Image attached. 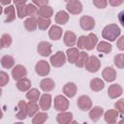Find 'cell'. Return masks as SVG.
Wrapping results in <instances>:
<instances>
[{"label":"cell","instance_id":"obj_14","mask_svg":"<svg viewBox=\"0 0 124 124\" xmlns=\"http://www.w3.org/2000/svg\"><path fill=\"white\" fill-rule=\"evenodd\" d=\"M98 43V38L94 33H89L85 37V44H84V48L87 50H92Z\"/></svg>","mask_w":124,"mask_h":124},{"label":"cell","instance_id":"obj_8","mask_svg":"<svg viewBox=\"0 0 124 124\" xmlns=\"http://www.w3.org/2000/svg\"><path fill=\"white\" fill-rule=\"evenodd\" d=\"M101 67V62L99 60V58L95 55H91L89 56V59L85 65V69L89 72V73H96Z\"/></svg>","mask_w":124,"mask_h":124},{"label":"cell","instance_id":"obj_31","mask_svg":"<svg viewBox=\"0 0 124 124\" xmlns=\"http://www.w3.org/2000/svg\"><path fill=\"white\" fill-rule=\"evenodd\" d=\"M53 16V9L50 6H45L42 8H39V16L45 17V18H50Z\"/></svg>","mask_w":124,"mask_h":124},{"label":"cell","instance_id":"obj_48","mask_svg":"<svg viewBox=\"0 0 124 124\" xmlns=\"http://www.w3.org/2000/svg\"><path fill=\"white\" fill-rule=\"evenodd\" d=\"M118 20H119V22L121 23V25L124 27V10L121 11V12L118 14Z\"/></svg>","mask_w":124,"mask_h":124},{"label":"cell","instance_id":"obj_7","mask_svg":"<svg viewBox=\"0 0 124 124\" xmlns=\"http://www.w3.org/2000/svg\"><path fill=\"white\" fill-rule=\"evenodd\" d=\"M27 76V70L23 65H16L12 70V77L15 80L18 81L22 78H25Z\"/></svg>","mask_w":124,"mask_h":124},{"label":"cell","instance_id":"obj_27","mask_svg":"<svg viewBox=\"0 0 124 124\" xmlns=\"http://www.w3.org/2000/svg\"><path fill=\"white\" fill-rule=\"evenodd\" d=\"M104 87H105V82L101 78H94L93 79H91V81H90V88H91L92 91L98 92V91L103 90Z\"/></svg>","mask_w":124,"mask_h":124},{"label":"cell","instance_id":"obj_6","mask_svg":"<svg viewBox=\"0 0 124 124\" xmlns=\"http://www.w3.org/2000/svg\"><path fill=\"white\" fill-rule=\"evenodd\" d=\"M36 73L41 77H46L50 72V66L46 60H39L35 66Z\"/></svg>","mask_w":124,"mask_h":124},{"label":"cell","instance_id":"obj_2","mask_svg":"<svg viewBox=\"0 0 124 124\" xmlns=\"http://www.w3.org/2000/svg\"><path fill=\"white\" fill-rule=\"evenodd\" d=\"M66 60H67V57H66V54L59 50L57 52H55L53 55L50 56L49 58V62L50 64L55 67V68H59V67H62L65 63H66Z\"/></svg>","mask_w":124,"mask_h":124},{"label":"cell","instance_id":"obj_21","mask_svg":"<svg viewBox=\"0 0 124 124\" xmlns=\"http://www.w3.org/2000/svg\"><path fill=\"white\" fill-rule=\"evenodd\" d=\"M14 4L16 7V12H17V16L19 18H23L26 16V0H21V1H17L15 0Z\"/></svg>","mask_w":124,"mask_h":124},{"label":"cell","instance_id":"obj_5","mask_svg":"<svg viewBox=\"0 0 124 124\" xmlns=\"http://www.w3.org/2000/svg\"><path fill=\"white\" fill-rule=\"evenodd\" d=\"M66 9L72 15H78L82 12V4L78 0H70L66 3Z\"/></svg>","mask_w":124,"mask_h":124},{"label":"cell","instance_id":"obj_46","mask_svg":"<svg viewBox=\"0 0 124 124\" xmlns=\"http://www.w3.org/2000/svg\"><path fill=\"white\" fill-rule=\"evenodd\" d=\"M32 3H33L34 5H36V6H39V8H42V7L47 6L48 1H47V0H44V1H33Z\"/></svg>","mask_w":124,"mask_h":124},{"label":"cell","instance_id":"obj_51","mask_svg":"<svg viewBox=\"0 0 124 124\" xmlns=\"http://www.w3.org/2000/svg\"><path fill=\"white\" fill-rule=\"evenodd\" d=\"M10 3H11V1L9 0L8 2H2V5H6V4H10Z\"/></svg>","mask_w":124,"mask_h":124},{"label":"cell","instance_id":"obj_18","mask_svg":"<svg viewBox=\"0 0 124 124\" xmlns=\"http://www.w3.org/2000/svg\"><path fill=\"white\" fill-rule=\"evenodd\" d=\"M62 34H63V30L60 26L58 25H52L50 28H49V31H48V37L53 40V41H58L59 39H61L62 37Z\"/></svg>","mask_w":124,"mask_h":124},{"label":"cell","instance_id":"obj_20","mask_svg":"<svg viewBox=\"0 0 124 124\" xmlns=\"http://www.w3.org/2000/svg\"><path fill=\"white\" fill-rule=\"evenodd\" d=\"M56 121L58 124H69L71 121H73V113L70 111L59 112L56 116Z\"/></svg>","mask_w":124,"mask_h":124},{"label":"cell","instance_id":"obj_39","mask_svg":"<svg viewBox=\"0 0 124 124\" xmlns=\"http://www.w3.org/2000/svg\"><path fill=\"white\" fill-rule=\"evenodd\" d=\"M12 42H13V40H12V37L10 34L5 33L1 36V47L2 48L9 47L12 45Z\"/></svg>","mask_w":124,"mask_h":124},{"label":"cell","instance_id":"obj_9","mask_svg":"<svg viewBox=\"0 0 124 124\" xmlns=\"http://www.w3.org/2000/svg\"><path fill=\"white\" fill-rule=\"evenodd\" d=\"M80 27L85 31H90L95 27V19L89 16H82L79 19Z\"/></svg>","mask_w":124,"mask_h":124},{"label":"cell","instance_id":"obj_37","mask_svg":"<svg viewBox=\"0 0 124 124\" xmlns=\"http://www.w3.org/2000/svg\"><path fill=\"white\" fill-rule=\"evenodd\" d=\"M27 108H28V116H35L39 112V106L36 102L29 101L27 103Z\"/></svg>","mask_w":124,"mask_h":124},{"label":"cell","instance_id":"obj_12","mask_svg":"<svg viewBox=\"0 0 124 124\" xmlns=\"http://www.w3.org/2000/svg\"><path fill=\"white\" fill-rule=\"evenodd\" d=\"M123 93V89L121 87V85L117 84V83H114V84H111L108 89V95L110 99H116L118 97H120Z\"/></svg>","mask_w":124,"mask_h":124},{"label":"cell","instance_id":"obj_32","mask_svg":"<svg viewBox=\"0 0 124 124\" xmlns=\"http://www.w3.org/2000/svg\"><path fill=\"white\" fill-rule=\"evenodd\" d=\"M88 59H89V55H88V53L85 52V51H80V52H79L78 59L77 60V62H76L75 64H76L77 67H78V68H82V67H84V66L86 65Z\"/></svg>","mask_w":124,"mask_h":124},{"label":"cell","instance_id":"obj_54","mask_svg":"<svg viewBox=\"0 0 124 124\" xmlns=\"http://www.w3.org/2000/svg\"><path fill=\"white\" fill-rule=\"evenodd\" d=\"M114 124H115V123H114Z\"/></svg>","mask_w":124,"mask_h":124},{"label":"cell","instance_id":"obj_40","mask_svg":"<svg viewBox=\"0 0 124 124\" xmlns=\"http://www.w3.org/2000/svg\"><path fill=\"white\" fill-rule=\"evenodd\" d=\"M113 63L117 68L124 69V58H123V53H118L114 56L113 58Z\"/></svg>","mask_w":124,"mask_h":124},{"label":"cell","instance_id":"obj_38","mask_svg":"<svg viewBox=\"0 0 124 124\" xmlns=\"http://www.w3.org/2000/svg\"><path fill=\"white\" fill-rule=\"evenodd\" d=\"M48 115L46 112H38L32 119V124H43L46 119Z\"/></svg>","mask_w":124,"mask_h":124},{"label":"cell","instance_id":"obj_25","mask_svg":"<svg viewBox=\"0 0 124 124\" xmlns=\"http://www.w3.org/2000/svg\"><path fill=\"white\" fill-rule=\"evenodd\" d=\"M3 13L6 16V18L4 19L5 22H12L16 19V11H15V7L13 5L7 6L6 8H4Z\"/></svg>","mask_w":124,"mask_h":124},{"label":"cell","instance_id":"obj_24","mask_svg":"<svg viewBox=\"0 0 124 124\" xmlns=\"http://www.w3.org/2000/svg\"><path fill=\"white\" fill-rule=\"evenodd\" d=\"M55 87V83L51 78H44L41 80L40 82V88L44 91V92H49L51 90H53Z\"/></svg>","mask_w":124,"mask_h":124},{"label":"cell","instance_id":"obj_42","mask_svg":"<svg viewBox=\"0 0 124 124\" xmlns=\"http://www.w3.org/2000/svg\"><path fill=\"white\" fill-rule=\"evenodd\" d=\"M10 80V78L8 76L7 73H5L4 71L0 72V85L1 86H5Z\"/></svg>","mask_w":124,"mask_h":124},{"label":"cell","instance_id":"obj_17","mask_svg":"<svg viewBox=\"0 0 124 124\" xmlns=\"http://www.w3.org/2000/svg\"><path fill=\"white\" fill-rule=\"evenodd\" d=\"M118 116H119V112L116 109H108L104 114L105 121L108 124H114V123H116V120H117Z\"/></svg>","mask_w":124,"mask_h":124},{"label":"cell","instance_id":"obj_45","mask_svg":"<svg viewBox=\"0 0 124 124\" xmlns=\"http://www.w3.org/2000/svg\"><path fill=\"white\" fill-rule=\"evenodd\" d=\"M116 46H117V48H118L119 50H121V51L124 50V35L121 36V37L117 40Z\"/></svg>","mask_w":124,"mask_h":124},{"label":"cell","instance_id":"obj_4","mask_svg":"<svg viewBox=\"0 0 124 124\" xmlns=\"http://www.w3.org/2000/svg\"><path fill=\"white\" fill-rule=\"evenodd\" d=\"M78 108L82 111H87L92 108V101L87 95H81L77 100Z\"/></svg>","mask_w":124,"mask_h":124},{"label":"cell","instance_id":"obj_3","mask_svg":"<svg viewBox=\"0 0 124 124\" xmlns=\"http://www.w3.org/2000/svg\"><path fill=\"white\" fill-rule=\"evenodd\" d=\"M69 105L70 103L68 99L63 95H57L54 98V108L57 111H60V112L66 111L69 108Z\"/></svg>","mask_w":124,"mask_h":124},{"label":"cell","instance_id":"obj_36","mask_svg":"<svg viewBox=\"0 0 124 124\" xmlns=\"http://www.w3.org/2000/svg\"><path fill=\"white\" fill-rule=\"evenodd\" d=\"M40 91L37 89V88H32V89H30L29 91H27V93H26V98L29 100V101H31V102H37L38 100H39V98H41L40 97Z\"/></svg>","mask_w":124,"mask_h":124},{"label":"cell","instance_id":"obj_41","mask_svg":"<svg viewBox=\"0 0 124 124\" xmlns=\"http://www.w3.org/2000/svg\"><path fill=\"white\" fill-rule=\"evenodd\" d=\"M115 109L122 115H124V99H120L118 101H116V103L114 104Z\"/></svg>","mask_w":124,"mask_h":124},{"label":"cell","instance_id":"obj_28","mask_svg":"<svg viewBox=\"0 0 124 124\" xmlns=\"http://www.w3.org/2000/svg\"><path fill=\"white\" fill-rule=\"evenodd\" d=\"M69 20V14L65 11H59L55 15V22L59 25L66 24Z\"/></svg>","mask_w":124,"mask_h":124},{"label":"cell","instance_id":"obj_44","mask_svg":"<svg viewBox=\"0 0 124 124\" xmlns=\"http://www.w3.org/2000/svg\"><path fill=\"white\" fill-rule=\"evenodd\" d=\"M85 37L86 36H80L78 41H77V46H78V49H83L84 48V44H85Z\"/></svg>","mask_w":124,"mask_h":124},{"label":"cell","instance_id":"obj_34","mask_svg":"<svg viewBox=\"0 0 124 124\" xmlns=\"http://www.w3.org/2000/svg\"><path fill=\"white\" fill-rule=\"evenodd\" d=\"M112 49V46L108 43V42H105V41H102L98 44L97 46V50L99 52H103V53H109Z\"/></svg>","mask_w":124,"mask_h":124},{"label":"cell","instance_id":"obj_19","mask_svg":"<svg viewBox=\"0 0 124 124\" xmlns=\"http://www.w3.org/2000/svg\"><path fill=\"white\" fill-rule=\"evenodd\" d=\"M66 55H67V60L69 63L71 64H75L77 62V60L78 59L79 56V50L78 47H70L67 49L66 51Z\"/></svg>","mask_w":124,"mask_h":124},{"label":"cell","instance_id":"obj_35","mask_svg":"<svg viewBox=\"0 0 124 124\" xmlns=\"http://www.w3.org/2000/svg\"><path fill=\"white\" fill-rule=\"evenodd\" d=\"M37 23H38V27L40 30H46L49 26H50V19L49 18H45V17H41L38 16L37 17Z\"/></svg>","mask_w":124,"mask_h":124},{"label":"cell","instance_id":"obj_22","mask_svg":"<svg viewBox=\"0 0 124 124\" xmlns=\"http://www.w3.org/2000/svg\"><path fill=\"white\" fill-rule=\"evenodd\" d=\"M77 91H78V87L74 82H67L63 86V93L65 94V96L69 98L75 97V95L77 94Z\"/></svg>","mask_w":124,"mask_h":124},{"label":"cell","instance_id":"obj_1","mask_svg":"<svg viewBox=\"0 0 124 124\" xmlns=\"http://www.w3.org/2000/svg\"><path fill=\"white\" fill-rule=\"evenodd\" d=\"M120 33H121V30H120L119 26L112 23V24H108L104 27V29L102 31V36L104 39H106L109 42H114L120 36Z\"/></svg>","mask_w":124,"mask_h":124},{"label":"cell","instance_id":"obj_23","mask_svg":"<svg viewBox=\"0 0 124 124\" xmlns=\"http://www.w3.org/2000/svg\"><path fill=\"white\" fill-rule=\"evenodd\" d=\"M51 96L49 94H43L40 98V102H39V105H40V108L43 109V110H48L50 106H51Z\"/></svg>","mask_w":124,"mask_h":124},{"label":"cell","instance_id":"obj_10","mask_svg":"<svg viewBox=\"0 0 124 124\" xmlns=\"http://www.w3.org/2000/svg\"><path fill=\"white\" fill-rule=\"evenodd\" d=\"M51 44L48 43V42H46V41H43V42H40L37 46V51L39 52L40 55L44 56V57H46V56H49L51 54Z\"/></svg>","mask_w":124,"mask_h":124},{"label":"cell","instance_id":"obj_30","mask_svg":"<svg viewBox=\"0 0 124 124\" xmlns=\"http://www.w3.org/2000/svg\"><path fill=\"white\" fill-rule=\"evenodd\" d=\"M38 27V23H37V18L34 17H28L24 20V28L29 31V32H33L36 30V28Z\"/></svg>","mask_w":124,"mask_h":124},{"label":"cell","instance_id":"obj_33","mask_svg":"<svg viewBox=\"0 0 124 124\" xmlns=\"http://www.w3.org/2000/svg\"><path fill=\"white\" fill-rule=\"evenodd\" d=\"M26 16L36 18V16H39V9L37 8V6L33 3H28L26 5Z\"/></svg>","mask_w":124,"mask_h":124},{"label":"cell","instance_id":"obj_49","mask_svg":"<svg viewBox=\"0 0 124 124\" xmlns=\"http://www.w3.org/2000/svg\"><path fill=\"white\" fill-rule=\"evenodd\" d=\"M118 124H124V116L120 119V121H119V123H118Z\"/></svg>","mask_w":124,"mask_h":124},{"label":"cell","instance_id":"obj_50","mask_svg":"<svg viewBox=\"0 0 124 124\" xmlns=\"http://www.w3.org/2000/svg\"><path fill=\"white\" fill-rule=\"evenodd\" d=\"M69 124H78V121H76V120H73V121H71Z\"/></svg>","mask_w":124,"mask_h":124},{"label":"cell","instance_id":"obj_29","mask_svg":"<svg viewBox=\"0 0 124 124\" xmlns=\"http://www.w3.org/2000/svg\"><path fill=\"white\" fill-rule=\"evenodd\" d=\"M15 65V59L11 55H3L1 57V66L5 69H11Z\"/></svg>","mask_w":124,"mask_h":124},{"label":"cell","instance_id":"obj_15","mask_svg":"<svg viewBox=\"0 0 124 124\" xmlns=\"http://www.w3.org/2000/svg\"><path fill=\"white\" fill-rule=\"evenodd\" d=\"M102 77L106 81L111 82V81L115 80V78H116V71L112 67H106L103 70Z\"/></svg>","mask_w":124,"mask_h":124},{"label":"cell","instance_id":"obj_47","mask_svg":"<svg viewBox=\"0 0 124 124\" xmlns=\"http://www.w3.org/2000/svg\"><path fill=\"white\" fill-rule=\"evenodd\" d=\"M123 3L122 0H108V4H110L111 6L115 7V6H119Z\"/></svg>","mask_w":124,"mask_h":124},{"label":"cell","instance_id":"obj_53","mask_svg":"<svg viewBox=\"0 0 124 124\" xmlns=\"http://www.w3.org/2000/svg\"><path fill=\"white\" fill-rule=\"evenodd\" d=\"M123 58H124V53H123Z\"/></svg>","mask_w":124,"mask_h":124},{"label":"cell","instance_id":"obj_52","mask_svg":"<svg viewBox=\"0 0 124 124\" xmlns=\"http://www.w3.org/2000/svg\"><path fill=\"white\" fill-rule=\"evenodd\" d=\"M14 124H23L22 122H16V123H14Z\"/></svg>","mask_w":124,"mask_h":124},{"label":"cell","instance_id":"obj_13","mask_svg":"<svg viewBox=\"0 0 124 124\" xmlns=\"http://www.w3.org/2000/svg\"><path fill=\"white\" fill-rule=\"evenodd\" d=\"M77 41H78V40H77V35H76L73 31L68 30V31H66V32L64 33L63 42H64L65 46L72 47V46H74L77 44Z\"/></svg>","mask_w":124,"mask_h":124},{"label":"cell","instance_id":"obj_26","mask_svg":"<svg viewBox=\"0 0 124 124\" xmlns=\"http://www.w3.org/2000/svg\"><path fill=\"white\" fill-rule=\"evenodd\" d=\"M16 88L21 91V92H26V91H29L30 88H31V80L27 78H22L20 80H18L16 82Z\"/></svg>","mask_w":124,"mask_h":124},{"label":"cell","instance_id":"obj_43","mask_svg":"<svg viewBox=\"0 0 124 124\" xmlns=\"http://www.w3.org/2000/svg\"><path fill=\"white\" fill-rule=\"evenodd\" d=\"M93 5L96 6V8L104 9L107 7L108 1H106V0H93Z\"/></svg>","mask_w":124,"mask_h":124},{"label":"cell","instance_id":"obj_11","mask_svg":"<svg viewBox=\"0 0 124 124\" xmlns=\"http://www.w3.org/2000/svg\"><path fill=\"white\" fill-rule=\"evenodd\" d=\"M28 115V108H27V103L20 100L17 104V112L16 114V117L19 120H23Z\"/></svg>","mask_w":124,"mask_h":124},{"label":"cell","instance_id":"obj_16","mask_svg":"<svg viewBox=\"0 0 124 124\" xmlns=\"http://www.w3.org/2000/svg\"><path fill=\"white\" fill-rule=\"evenodd\" d=\"M104 114V108L99 107V106H96V107H93L90 110H89V118L93 121V122H97L101 116Z\"/></svg>","mask_w":124,"mask_h":124}]
</instances>
